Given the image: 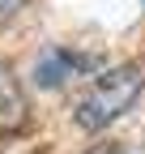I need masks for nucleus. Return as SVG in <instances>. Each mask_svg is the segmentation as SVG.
Listing matches in <instances>:
<instances>
[{"mask_svg": "<svg viewBox=\"0 0 145 154\" xmlns=\"http://www.w3.org/2000/svg\"><path fill=\"white\" fill-rule=\"evenodd\" d=\"M13 5H17V0H0V17H4V13H13Z\"/></svg>", "mask_w": 145, "mask_h": 154, "instance_id": "20e7f679", "label": "nucleus"}, {"mask_svg": "<svg viewBox=\"0 0 145 154\" xmlns=\"http://www.w3.org/2000/svg\"><path fill=\"white\" fill-rule=\"evenodd\" d=\"M90 60H85V56H72V51H47L43 56V60H39V69H34V82H39V86H60V82H68V77L72 73H77V69H85Z\"/></svg>", "mask_w": 145, "mask_h": 154, "instance_id": "f03ea898", "label": "nucleus"}, {"mask_svg": "<svg viewBox=\"0 0 145 154\" xmlns=\"http://www.w3.org/2000/svg\"><path fill=\"white\" fill-rule=\"evenodd\" d=\"M22 116H26V99L17 90L9 64L0 60V124H22Z\"/></svg>", "mask_w": 145, "mask_h": 154, "instance_id": "7ed1b4c3", "label": "nucleus"}, {"mask_svg": "<svg viewBox=\"0 0 145 154\" xmlns=\"http://www.w3.org/2000/svg\"><path fill=\"white\" fill-rule=\"evenodd\" d=\"M137 94H141V69H137V64L107 69L102 77H94V82H90V90L77 99L72 116H77L81 128L98 133V128H107L111 120H120V116L132 107Z\"/></svg>", "mask_w": 145, "mask_h": 154, "instance_id": "f257e3e1", "label": "nucleus"}]
</instances>
